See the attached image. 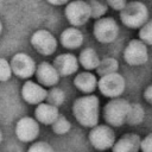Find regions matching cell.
<instances>
[{"label": "cell", "instance_id": "obj_1", "mask_svg": "<svg viewBox=\"0 0 152 152\" xmlns=\"http://www.w3.org/2000/svg\"><path fill=\"white\" fill-rule=\"evenodd\" d=\"M100 101L95 95H84L72 103V114L77 122L84 127H94L99 122Z\"/></svg>", "mask_w": 152, "mask_h": 152}, {"label": "cell", "instance_id": "obj_2", "mask_svg": "<svg viewBox=\"0 0 152 152\" xmlns=\"http://www.w3.org/2000/svg\"><path fill=\"white\" fill-rule=\"evenodd\" d=\"M120 19L129 28H140L148 20V10L145 4L139 1L126 2L120 11Z\"/></svg>", "mask_w": 152, "mask_h": 152}, {"label": "cell", "instance_id": "obj_3", "mask_svg": "<svg viewBox=\"0 0 152 152\" xmlns=\"http://www.w3.org/2000/svg\"><path fill=\"white\" fill-rule=\"evenodd\" d=\"M131 103L121 97L112 99L103 108L104 121L114 127H120L126 122V118L129 110Z\"/></svg>", "mask_w": 152, "mask_h": 152}, {"label": "cell", "instance_id": "obj_4", "mask_svg": "<svg viewBox=\"0 0 152 152\" xmlns=\"http://www.w3.org/2000/svg\"><path fill=\"white\" fill-rule=\"evenodd\" d=\"M97 88L104 96L116 99L124 93L126 88V81L119 72H113L101 76L97 81Z\"/></svg>", "mask_w": 152, "mask_h": 152}, {"label": "cell", "instance_id": "obj_5", "mask_svg": "<svg viewBox=\"0 0 152 152\" xmlns=\"http://www.w3.org/2000/svg\"><path fill=\"white\" fill-rule=\"evenodd\" d=\"M93 34L100 43H112L119 34L118 23L110 17H102L95 21Z\"/></svg>", "mask_w": 152, "mask_h": 152}, {"label": "cell", "instance_id": "obj_6", "mask_svg": "<svg viewBox=\"0 0 152 152\" xmlns=\"http://www.w3.org/2000/svg\"><path fill=\"white\" fill-rule=\"evenodd\" d=\"M89 141L93 147L100 151L112 148L115 142V134L107 125H96L89 132Z\"/></svg>", "mask_w": 152, "mask_h": 152}, {"label": "cell", "instance_id": "obj_7", "mask_svg": "<svg viewBox=\"0 0 152 152\" xmlns=\"http://www.w3.org/2000/svg\"><path fill=\"white\" fill-rule=\"evenodd\" d=\"M64 14L72 27L82 26L90 19V11L88 2L76 0L68 2L64 8Z\"/></svg>", "mask_w": 152, "mask_h": 152}, {"label": "cell", "instance_id": "obj_8", "mask_svg": "<svg viewBox=\"0 0 152 152\" xmlns=\"http://www.w3.org/2000/svg\"><path fill=\"white\" fill-rule=\"evenodd\" d=\"M31 44L34 50L44 56L52 55L57 49V40L55 36L44 28L36 31L31 37Z\"/></svg>", "mask_w": 152, "mask_h": 152}, {"label": "cell", "instance_id": "obj_9", "mask_svg": "<svg viewBox=\"0 0 152 152\" xmlns=\"http://www.w3.org/2000/svg\"><path fill=\"white\" fill-rule=\"evenodd\" d=\"M124 58L126 63L129 65H133V66L142 65L148 59L147 46L139 39H132L125 48Z\"/></svg>", "mask_w": 152, "mask_h": 152}, {"label": "cell", "instance_id": "obj_10", "mask_svg": "<svg viewBox=\"0 0 152 152\" xmlns=\"http://www.w3.org/2000/svg\"><path fill=\"white\" fill-rule=\"evenodd\" d=\"M10 66L12 74H14L15 76L20 78H30L34 75L37 65L34 61L31 58V56L24 52H18L12 57Z\"/></svg>", "mask_w": 152, "mask_h": 152}, {"label": "cell", "instance_id": "obj_11", "mask_svg": "<svg viewBox=\"0 0 152 152\" xmlns=\"http://www.w3.org/2000/svg\"><path fill=\"white\" fill-rule=\"evenodd\" d=\"M39 134V124L30 116L21 118L15 125V135L24 142H31L36 140Z\"/></svg>", "mask_w": 152, "mask_h": 152}, {"label": "cell", "instance_id": "obj_12", "mask_svg": "<svg viewBox=\"0 0 152 152\" xmlns=\"http://www.w3.org/2000/svg\"><path fill=\"white\" fill-rule=\"evenodd\" d=\"M52 66L57 71L58 76H69L77 71L78 62L75 55L72 53H62L53 59Z\"/></svg>", "mask_w": 152, "mask_h": 152}, {"label": "cell", "instance_id": "obj_13", "mask_svg": "<svg viewBox=\"0 0 152 152\" xmlns=\"http://www.w3.org/2000/svg\"><path fill=\"white\" fill-rule=\"evenodd\" d=\"M46 89L33 81H26L21 88L23 99L30 104H39L46 99Z\"/></svg>", "mask_w": 152, "mask_h": 152}, {"label": "cell", "instance_id": "obj_14", "mask_svg": "<svg viewBox=\"0 0 152 152\" xmlns=\"http://www.w3.org/2000/svg\"><path fill=\"white\" fill-rule=\"evenodd\" d=\"M34 75L38 80V84H40L42 87L44 86V87L52 88L59 81V76H58L57 71L55 70L52 64H50L48 62H42L38 66H36Z\"/></svg>", "mask_w": 152, "mask_h": 152}, {"label": "cell", "instance_id": "obj_15", "mask_svg": "<svg viewBox=\"0 0 152 152\" xmlns=\"http://www.w3.org/2000/svg\"><path fill=\"white\" fill-rule=\"evenodd\" d=\"M140 137L134 133L122 135L112 146V152H138L140 150Z\"/></svg>", "mask_w": 152, "mask_h": 152}, {"label": "cell", "instance_id": "obj_16", "mask_svg": "<svg viewBox=\"0 0 152 152\" xmlns=\"http://www.w3.org/2000/svg\"><path fill=\"white\" fill-rule=\"evenodd\" d=\"M59 116L58 108L49 103H39L34 109V120L43 125H52Z\"/></svg>", "mask_w": 152, "mask_h": 152}, {"label": "cell", "instance_id": "obj_17", "mask_svg": "<svg viewBox=\"0 0 152 152\" xmlns=\"http://www.w3.org/2000/svg\"><path fill=\"white\" fill-rule=\"evenodd\" d=\"M61 44L66 49H76L80 48L83 43V34L76 27H68L65 28L59 37Z\"/></svg>", "mask_w": 152, "mask_h": 152}, {"label": "cell", "instance_id": "obj_18", "mask_svg": "<svg viewBox=\"0 0 152 152\" xmlns=\"http://www.w3.org/2000/svg\"><path fill=\"white\" fill-rule=\"evenodd\" d=\"M74 86L84 94H90L97 88V78L91 72H81L74 78Z\"/></svg>", "mask_w": 152, "mask_h": 152}, {"label": "cell", "instance_id": "obj_19", "mask_svg": "<svg viewBox=\"0 0 152 152\" xmlns=\"http://www.w3.org/2000/svg\"><path fill=\"white\" fill-rule=\"evenodd\" d=\"M77 62L87 70H94L97 68L99 65V62H100V58H99V55L97 52L91 49V48H86L81 51L80 56H78V59Z\"/></svg>", "mask_w": 152, "mask_h": 152}, {"label": "cell", "instance_id": "obj_20", "mask_svg": "<svg viewBox=\"0 0 152 152\" xmlns=\"http://www.w3.org/2000/svg\"><path fill=\"white\" fill-rule=\"evenodd\" d=\"M118 69H119L118 61L113 57H106L104 59L99 62V65L96 68V72L100 76H104V75H109L113 72H118Z\"/></svg>", "mask_w": 152, "mask_h": 152}, {"label": "cell", "instance_id": "obj_21", "mask_svg": "<svg viewBox=\"0 0 152 152\" xmlns=\"http://www.w3.org/2000/svg\"><path fill=\"white\" fill-rule=\"evenodd\" d=\"M144 116H145L144 108L139 103H131L129 110L126 118V122L129 125H139L144 120Z\"/></svg>", "mask_w": 152, "mask_h": 152}, {"label": "cell", "instance_id": "obj_22", "mask_svg": "<svg viewBox=\"0 0 152 152\" xmlns=\"http://www.w3.org/2000/svg\"><path fill=\"white\" fill-rule=\"evenodd\" d=\"M45 100H48L46 103H49V104H51V106L58 108V107L64 102V100H65V94H64V91H63L62 89H59V88H57V87H52V88L46 93V99H45Z\"/></svg>", "mask_w": 152, "mask_h": 152}, {"label": "cell", "instance_id": "obj_23", "mask_svg": "<svg viewBox=\"0 0 152 152\" xmlns=\"http://www.w3.org/2000/svg\"><path fill=\"white\" fill-rule=\"evenodd\" d=\"M88 6H89V11H90V18H94V19L102 18L107 12V5L104 2L93 0V1L88 2Z\"/></svg>", "mask_w": 152, "mask_h": 152}, {"label": "cell", "instance_id": "obj_24", "mask_svg": "<svg viewBox=\"0 0 152 152\" xmlns=\"http://www.w3.org/2000/svg\"><path fill=\"white\" fill-rule=\"evenodd\" d=\"M51 126H52V131L58 135H63V134L68 133L71 128V124L69 122V120L61 115L56 119V121Z\"/></svg>", "mask_w": 152, "mask_h": 152}, {"label": "cell", "instance_id": "obj_25", "mask_svg": "<svg viewBox=\"0 0 152 152\" xmlns=\"http://www.w3.org/2000/svg\"><path fill=\"white\" fill-rule=\"evenodd\" d=\"M139 40L142 42L145 45L152 44V21L151 20H147L139 28Z\"/></svg>", "mask_w": 152, "mask_h": 152}, {"label": "cell", "instance_id": "obj_26", "mask_svg": "<svg viewBox=\"0 0 152 152\" xmlns=\"http://www.w3.org/2000/svg\"><path fill=\"white\" fill-rule=\"evenodd\" d=\"M11 76H12V71H11L10 62L5 58H0V81L5 82L10 80Z\"/></svg>", "mask_w": 152, "mask_h": 152}, {"label": "cell", "instance_id": "obj_27", "mask_svg": "<svg viewBox=\"0 0 152 152\" xmlns=\"http://www.w3.org/2000/svg\"><path fill=\"white\" fill-rule=\"evenodd\" d=\"M27 152H53V148L51 147L50 144L45 141H37L28 147Z\"/></svg>", "mask_w": 152, "mask_h": 152}, {"label": "cell", "instance_id": "obj_28", "mask_svg": "<svg viewBox=\"0 0 152 152\" xmlns=\"http://www.w3.org/2000/svg\"><path fill=\"white\" fill-rule=\"evenodd\" d=\"M140 150L142 152H152V134H147L140 140Z\"/></svg>", "mask_w": 152, "mask_h": 152}, {"label": "cell", "instance_id": "obj_29", "mask_svg": "<svg viewBox=\"0 0 152 152\" xmlns=\"http://www.w3.org/2000/svg\"><path fill=\"white\" fill-rule=\"evenodd\" d=\"M106 5L107 6H110L113 10H115V11H121L124 7H125V5H126V1L125 0H108L107 2H106Z\"/></svg>", "mask_w": 152, "mask_h": 152}, {"label": "cell", "instance_id": "obj_30", "mask_svg": "<svg viewBox=\"0 0 152 152\" xmlns=\"http://www.w3.org/2000/svg\"><path fill=\"white\" fill-rule=\"evenodd\" d=\"M144 97H145V100H146L148 103L152 102V86H148V87L145 89V91H144Z\"/></svg>", "mask_w": 152, "mask_h": 152}, {"label": "cell", "instance_id": "obj_31", "mask_svg": "<svg viewBox=\"0 0 152 152\" xmlns=\"http://www.w3.org/2000/svg\"><path fill=\"white\" fill-rule=\"evenodd\" d=\"M49 4L51 5H55V6H63V5H66L68 1L66 0H62V1H53V0H48Z\"/></svg>", "mask_w": 152, "mask_h": 152}, {"label": "cell", "instance_id": "obj_32", "mask_svg": "<svg viewBox=\"0 0 152 152\" xmlns=\"http://www.w3.org/2000/svg\"><path fill=\"white\" fill-rule=\"evenodd\" d=\"M1 32H2V23L0 20V36H1Z\"/></svg>", "mask_w": 152, "mask_h": 152}, {"label": "cell", "instance_id": "obj_33", "mask_svg": "<svg viewBox=\"0 0 152 152\" xmlns=\"http://www.w3.org/2000/svg\"><path fill=\"white\" fill-rule=\"evenodd\" d=\"M2 141V133H1V131H0V142Z\"/></svg>", "mask_w": 152, "mask_h": 152}]
</instances>
